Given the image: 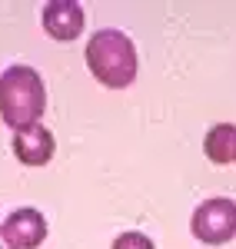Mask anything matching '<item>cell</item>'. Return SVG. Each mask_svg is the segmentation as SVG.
Masks as SVG:
<instances>
[{"label": "cell", "instance_id": "obj_5", "mask_svg": "<svg viewBox=\"0 0 236 249\" xmlns=\"http://www.w3.org/2000/svg\"><path fill=\"white\" fill-rule=\"evenodd\" d=\"M83 7L77 0H50L43 7V30L54 40L67 43V40H77L83 30Z\"/></svg>", "mask_w": 236, "mask_h": 249}, {"label": "cell", "instance_id": "obj_7", "mask_svg": "<svg viewBox=\"0 0 236 249\" xmlns=\"http://www.w3.org/2000/svg\"><path fill=\"white\" fill-rule=\"evenodd\" d=\"M203 153L210 163H217V166H226V163H233L236 160V126L233 123H217L206 140H203Z\"/></svg>", "mask_w": 236, "mask_h": 249}, {"label": "cell", "instance_id": "obj_6", "mask_svg": "<svg viewBox=\"0 0 236 249\" xmlns=\"http://www.w3.org/2000/svg\"><path fill=\"white\" fill-rule=\"evenodd\" d=\"M14 156L20 163H27V166L50 163V156H54V133L47 126H40V123L17 130L14 133Z\"/></svg>", "mask_w": 236, "mask_h": 249}, {"label": "cell", "instance_id": "obj_2", "mask_svg": "<svg viewBox=\"0 0 236 249\" xmlns=\"http://www.w3.org/2000/svg\"><path fill=\"white\" fill-rule=\"evenodd\" d=\"M47 107V93H43V80L34 67H10L0 77V116L7 126L23 130L34 126Z\"/></svg>", "mask_w": 236, "mask_h": 249}, {"label": "cell", "instance_id": "obj_3", "mask_svg": "<svg viewBox=\"0 0 236 249\" xmlns=\"http://www.w3.org/2000/svg\"><path fill=\"white\" fill-rule=\"evenodd\" d=\"M190 230L200 243L206 246H223L236 236V203L226 196H213L206 203H200L193 219H190Z\"/></svg>", "mask_w": 236, "mask_h": 249}, {"label": "cell", "instance_id": "obj_8", "mask_svg": "<svg viewBox=\"0 0 236 249\" xmlns=\"http://www.w3.org/2000/svg\"><path fill=\"white\" fill-rule=\"evenodd\" d=\"M113 249H157V246H153V239L143 236V232H123V236L113 239Z\"/></svg>", "mask_w": 236, "mask_h": 249}, {"label": "cell", "instance_id": "obj_9", "mask_svg": "<svg viewBox=\"0 0 236 249\" xmlns=\"http://www.w3.org/2000/svg\"><path fill=\"white\" fill-rule=\"evenodd\" d=\"M0 249H10V243H7V236H3V223H0Z\"/></svg>", "mask_w": 236, "mask_h": 249}, {"label": "cell", "instance_id": "obj_1", "mask_svg": "<svg viewBox=\"0 0 236 249\" xmlns=\"http://www.w3.org/2000/svg\"><path fill=\"white\" fill-rule=\"evenodd\" d=\"M87 67L90 73L110 87V90H123L137 77V50L133 40L123 30H97L90 43H87Z\"/></svg>", "mask_w": 236, "mask_h": 249}, {"label": "cell", "instance_id": "obj_4", "mask_svg": "<svg viewBox=\"0 0 236 249\" xmlns=\"http://www.w3.org/2000/svg\"><path fill=\"white\" fill-rule=\"evenodd\" d=\"M3 236H7L10 249H37L40 243L47 239V219H43L37 210L23 206V210H17V213L7 216Z\"/></svg>", "mask_w": 236, "mask_h": 249}]
</instances>
